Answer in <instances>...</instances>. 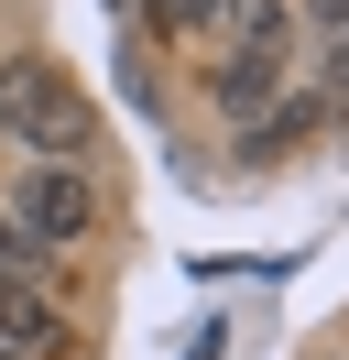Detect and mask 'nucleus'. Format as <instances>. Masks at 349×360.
Masks as SVG:
<instances>
[{
    "instance_id": "f257e3e1",
    "label": "nucleus",
    "mask_w": 349,
    "mask_h": 360,
    "mask_svg": "<svg viewBox=\"0 0 349 360\" xmlns=\"http://www.w3.org/2000/svg\"><path fill=\"white\" fill-rule=\"evenodd\" d=\"M0 131L33 142V153H87V88L65 66H44V55H22V66H0Z\"/></svg>"
},
{
    "instance_id": "f03ea898",
    "label": "nucleus",
    "mask_w": 349,
    "mask_h": 360,
    "mask_svg": "<svg viewBox=\"0 0 349 360\" xmlns=\"http://www.w3.org/2000/svg\"><path fill=\"white\" fill-rule=\"evenodd\" d=\"M22 229H33L44 251L55 240H87L99 229V175H77V153H44V175H22V207H11Z\"/></svg>"
},
{
    "instance_id": "7ed1b4c3",
    "label": "nucleus",
    "mask_w": 349,
    "mask_h": 360,
    "mask_svg": "<svg viewBox=\"0 0 349 360\" xmlns=\"http://www.w3.org/2000/svg\"><path fill=\"white\" fill-rule=\"evenodd\" d=\"M273 77H284V44H229V66H218V110H229V120H262Z\"/></svg>"
},
{
    "instance_id": "20e7f679",
    "label": "nucleus",
    "mask_w": 349,
    "mask_h": 360,
    "mask_svg": "<svg viewBox=\"0 0 349 360\" xmlns=\"http://www.w3.org/2000/svg\"><path fill=\"white\" fill-rule=\"evenodd\" d=\"M0 338H22V349H65V328H55V316H44L33 295L11 284V273H0Z\"/></svg>"
},
{
    "instance_id": "39448f33",
    "label": "nucleus",
    "mask_w": 349,
    "mask_h": 360,
    "mask_svg": "<svg viewBox=\"0 0 349 360\" xmlns=\"http://www.w3.org/2000/svg\"><path fill=\"white\" fill-rule=\"evenodd\" d=\"M229 44H284V0H218Z\"/></svg>"
},
{
    "instance_id": "423d86ee",
    "label": "nucleus",
    "mask_w": 349,
    "mask_h": 360,
    "mask_svg": "<svg viewBox=\"0 0 349 360\" xmlns=\"http://www.w3.org/2000/svg\"><path fill=\"white\" fill-rule=\"evenodd\" d=\"M142 22L186 44V33H208V22H218V0H142Z\"/></svg>"
},
{
    "instance_id": "0eeeda50",
    "label": "nucleus",
    "mask_w": 349,
    "mask_h": 360,
    "mask_svg": "<svg viewBox=\"0 0 349 360\" xmlns=\"http://www.w3.org/2000/svg\"><path fill=\"white\" fill-rule=\"evenodd\" d=\"M44 262V240H33V229H22V219H0V273H11V284H22V273H33Z\"/></svg>"
},
{
    "instance_id": "6e6552de",
    "label": "nucleus",
    "mask_w": 349,
    "mask_h": 360,
    "mask_svg": "<svg viewBox=\"0 0 349 360\" xmlns=\"http://www.w3.org/2000/svg\"><path fill=\"white\" fill-rule=\"evenodd\" d=\"M317 11H327V22H349V0H317Z\"/></svg>"
},
{
    "instance_id": "1a4fd4ad",
    "label": "nucleus",
    "mask_w": 349,
    "mask_h": 360,
    "mask_svg": "<svg viewBox=\"0 0 349 360\" xmlns=\"http://www.w3.org/2000/svg\"><path fill=\"white\" fill-rule=\"evenodd\" d=\"M0 360H33V349H22V338H0Z\"/></svg>"
}]
</instances>
